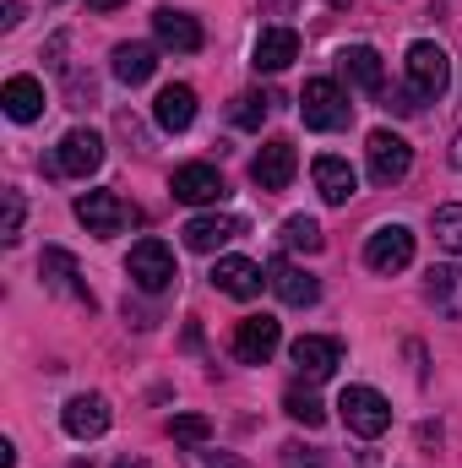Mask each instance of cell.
I'll list each match as a JSON object with an SVG mask.
<instances>
[{"mask_svg": "<svg viewBox=\"0 0 462 468\" xmlns=\"http://www.w3.org/2000/svg\"><path fill=\"white\" fill-rule=\"evenodd\" d=\"M289 359H294V370H299L305 381H327V376L343 365V344H338V338H321V333H305V338L289 344Z\"/></svg>", "mask_w": 462, "mask_h": 468, "instance_id": "obj_10", "label": "cell"}, {"mask_svg": "<svg viewBox=\"0 0 462 468\" xmlns=\"http://www.w3.org/2000/svg\"><path fill=\"white\" fill-rule=\"evenodd\" d=\"M115 468H147V463H142V458H120Z\"/></svg>", "mask_w": 462, "mask_h": 468, "instance_id": "obj_36", "label": "cell"}, {"mask_svg": "<svg viewBox=\"0 0 462 468\" xmlns=\"http://www.w3.org/2000/svg\"><path fill=\"white\" fill-rule=\"evenodd\" d=\"M283 245L289 250H305V256H316L321 245H327V234L316 218H305V213H294V218H283Z\"/></svg>", "mask_w": 462, "mask_h": 468, "instance_id": "obj_26", "label": "cell"}, {"mask_svg": "<svg viewBox=\"0 0 462 468\" xmlns=\"http://www.w3.org/2000/svg\"><path fill=\"white\" fill-rule=\"evenodd\" d=\"M185 468H250V463H245V458H234V452H213V447L202 441V447H191V452H185Z\"/></svg>", "mask_w": 462, "mask_h": 468, "instance_id": "obj_31", "label": "cell"}, {"mask_svg": "<svg viewBox=\"0 0 462 468\" xmlns=\"http://www.w3.org/2000/svg\"><path fill=\"white\" fill-rule=\"evenodd\" d=\"M414 261V229L408 224H381L364 239V267L370 272H403Z\"/></svg>", "mask_w": 462, "mask_h": 468, "instance_id": "obj_7", "label": "cell"}, {"mask_svg": "<svg viewBox=\"0 0 462 468\" xmlns=\"http://www.w3.org/2000/svg\"><path fill=\"white\" fill-rule=\"evenodd\" d=\"M332 5H348V0H332Z\"/></svg>", "mask_w": 462, "mask_h": 468, "instance_id": "obj_38", "label": "cell"}, {"mask_svg": "<svg viewBox=\"0 0 462 468\" xmlns=\"http://www.w3.org/2000/svg\"><path fill=\"white\" fill-rule=\"evenodd\" d=\"M283 468H321V458H316V452H305L299 441H289V447H283Z\"/></svg>", "mask_w": 462, "mask_h": 468, "instance_id": "obj_33", "label": "cell"}, {"mask_svg": "<svg viewBox=\"0 0 462 468\" xmlns=\"http://www.w3.org/2000/svg\"><path fill=\"white\" fill-rule=\"evenodd\" d=\"M125 0H88V11H120Z\"/></svg>", "mask_w": 462, "mask_h": 468, "instance_id": "obj_35", "label": "cell"}, {"mask_svg": "<svg viewBox=\"0 0 462 468\" xmlns=\"http://www.w3.org/2000/svg\"><path fill=\"white\" fill-rule=\"evenodd\" d=\"M169 436L185 441V447H202V441L213 436V420H207V414H174V420H169Z\"/></svg>", "mask_w": 462, "mask_h": 468, "instance_id": "obj_29", "label": "cell"}, {"mask_svg": "<svg viewBox=\"0 0 462 468\" xmlns=\"http://www.w3.org/2000/svg\"><path fill=\"white\" fill-rule=\"evenodd\" d=\"M408 88H414L419 99H441V93L452 88V60H446L441 44H430V38L408 44Z\"/></svg>", "mask_w": 462, "mask_h": 468, "instance_id": "obj_4", "label": "cell"}, {"mask_svg": "<svg viewBox=\"0 0 462 468\" xmlns=\"http://www.w3.org/2000/svg\"><path fill=\"white\" fill-rule=\"evenodd\" d=\"M294 169H299V153H294V142H289V136L261 142V153L250 158V180H256L261 191H283V186L294 180Z\"/></svg>", "mask_w": 462, "mask_h": 468, "instance_id": "obj_9", "label": "cell"}, {"mask_svg": "<svg viewBox=\"0 0 462 468\" xmlns=\"http://www.w3.org/2000/svg\"><path fill=\"white\" fill-rule=\"evenodd\" d=\"M110 66H115V77L125 88H142V82L158 71V49H152V44H115Z\"/></svg>", "mask_w": 462, "mask_h": 468, "instance_id": "obj_25", "label": "cell"}, {"mask_svg": "<svg viewBox=\"0 0 462 468\" xmlns=\"http://www.w3.org/2000/svg\"><path fill=\"white\" fill-rule=\"evenodd\" d=\"M38 278H44L55 294H66V300H77V305H93V289L82 283V272H77V256H71V250L49 245V250L38 256Z\"/></svg>", "mask_w": 462, "mask_h": 468, "instance_id": "obj_14", "label": "cell"}, {"mask_svg": "<svg viewBox=\"0 0 462 468\" xmlns=\"http://www.w3.org/2000/svg\"><path fill=\"white\" fill-rule=\"evenodd\" d=\"M169 191H174V202H185V207H213V202L229 197V186H224V175H218L213 164H180L174 180H169Z\"/></svg>", "mask_w": 462, "mask_h": 468, "instance_id": "obj_8", "label": "cell"}, {"mask_svg": "<svg viewBox=\"0 0 462 468\" xmlns=\"http://www.w3.org/2000/svg\"><path fill=\"white\" fill-rule=\"evenodd\" d=\"M125 272H131V283L142 289V294H163L180 272H174V250L163 245V239H136L131 245V256H125Z\"/></svg>", "mask_w": 462, "mask_h": 468, "instance_id": "obj_1", "label": "cell"}, {"mask_svg": "<svg viewBox=\"0 0 462 468\" xmlns=\"http://www.w3.org/2000/svg\"><path fill=\"white\" fill-rule=\"evenodd\" d=\"M213 283H218L229 300H256L267 278H261V267H256L250 256H218V261H213Z\"/></svg>", "mask_w": 462, "mask_h": 468, "instance_id": "obj_19", "label": "cell"}, {"mask_svg": "<svg viewBox=\"0 0 462 468\" xmlns=\"http://www.w3.org/2000/svg\"><path fill=\"white\" fill-rule=\"evenodd\" d=\"M180 234H185V245H191V250L213 256V250H224V245H229L234 234H245V224L229 218V213H202V218H191Z\"/></svg>", "mask_w": 462, "mask_h": 468, "instance_id": "obj_21", "label": "cell"}, {"mask_svg": "<svg viewBox=\"0 0 462 468\" xmlns=\"http://www.w3.org/2000/svg\"><path fill=\"white\" fill-rule=\"evenodd\" d=\"M16 234H22V197H16V191H5V224H0V239L11 245Z\"/></svg>", "mask_w": 462, "mask_h": 468, "instance_id": "obj_32", "label": "cell"}, {"mask_svg": "<svg viewBox=\"0 0 462 468\" xmlns=\"http://www.w3.org/2000/svg\"><path fill=\"white\" fill-rule=\"evenodd\" d=\"M338 66H343V77L359 93H381L386 88V66H381V55L370 44H348L343 55H338Z\"/></svg>", "mask_w": 462, "mask_h": 468, "instance_id": "obj_23", "label": "cell"}, {"mask_svg": "<svg viewBox=\"0 0 462 468\" xmlns=\"http://www.w3.org/2000/svg\"><path fill=\"white\" fill-rule=\"evenodd\" d=\"M55 169H60V175H71V180L99 175V169H104V136H99V131H88V125L66 131V136H60V147H55Z\"/></svg>", "mask_w": 462, "mask_h": 468, "instance_id": "obj_6", "label": "cell"}, {"mask_svg": "<svg viewBox=\"0 0 462 468\" xmlns=\"http://www.w3.org/2000/svg\"><path fill=\"white\" fill-rule=\"evenodd\" d=\"M110 398H99V392H77L66 409H60V425H66V436H77V441H99L104 431H110Z\"/></svg>", "mask_w": 462, "mask_h": 468, "instance_id": "obj_11", "label": "cell"}, {"mask_svg": "<svg viewBox=\"0 0 462 468\" xmlns=\"http://www.w3.org/2000/svg\"><path fill=\"white\" fill-rule=\"evenodd\" d=\"M283 409H289V420H299L305 431H316V425L327 420L321 398H316V392H305V387H289V392H283Z\"/></svg>", "mask_w": 462, "mask_h": 468, "instance_id": "obj_28", "label": "cell"}, {"mask_svg": "<svg viewBox=\"0 0 462 468\" xmlns=\"http://www.w3.org/2000/svg\"><path fill=\"white\" fill-rule=\"evenodd\" d=\"M299 60V33L294 27H261L256 49H250V66L256 71H289Z\"/></svg>", "mask_w": 462, "mask_h": 468, "instance_id": "obj_18", "label": "cell"}, {"mask_svg": "<svg viewBox=\"0 0 462 468\" xmlns=\"http://www.w3.org/2000/svg\"><path fill=\"white\" fill-rule=\"evenodd\" d=\"M278 344H283V327L272 316H245L234 327V359L239 365H267L278 354Z\"/></svg>", "mask_w": 462, "mask_h": 468, "instance_id": "obj_13", "label": "cell"}, {"mask_svg": "<svg viewBox=\"0 0 462 468\" xmlns=\"http://www.w3.org/2000/svg\"><path fill=\"white\" fill-rule=\"evenodd\" d=\"M77 224L88 234H99V239H110V234H120L131 224V207L115 191H88V197H77Z\"/></svg>", "mask_w": 462, "mask_h": 468, "instance_id": "obj_12", "label": "cell"}, {"mask_svg": "<svg viewBox=\"0 0 462 468\" xmlns=\"http://www.w3.org/2000/svg\"><path fill=\"white\" fill-rule=\"evenodd\" d=\"M267 110H272V99H267V93H239V99H234V125L256 131V125L267 120Z\"/></svg>", "mask_w": 462, "mask_h": 468, "instance_id": "obj_30", "label": "cell"}, {"mask_svg": "<svg viewBox=\"0 0 462 468\" xmlns=\"http://www.w3.org/2000/svg\"><path fill=\"white\" fill-rule=\"evenodd\" d=\"M0 104H5V115L16 120V125H27V120L44 115V82L38 77H11L0 88Z\"/></svg>", "mask_w": 462, "mask_h": 468, "instance_id": "obj_24", "label": "cell"}, {"mask_svg": "<svg viewBox=\"0 0 462 468\" xmlns=\"http://www.w3.org/2000/svg\"><path fill=\"white\" fill-rule=\"evenodd\" d=\"M310 175H316V191H321L327 207H348V202L359 197V169H353L348 158H338V153H321Z\"/></svg>", "mask_w": 462, "mask_h": 468, "instance_id": "obj_15", "label": "cell"}, {"mask_svg": "<svg viewBox=\"0 0 462 468\" xmlns=\"http://www.w3.org/2000/svg\"><path fill=\"white\" fill-rule=\"evenodd\" d=\"M430 229H436V245H441V250L462 256V202L436 207V213H430Z\"/></svg>", "mask_w": 462, "mask_h": 468, "instance_id": "obj_27", "label": "cell"}, {"mask_svg": "<svg viewBox=\"0 0 462 468\" xmlns=\"http://www.w3.org/2000/svg\"><path fill=\"white\" fill-rule=\"evenodd\" d=\"M364 158H370V180H375V186H397V180L414 169V147H408V136H397V131H370Z\"/></svg>", "mask_w": 462, "mask_h": 468, "instance_id": "obj_5", "label": "cell"}, {"mask_svg": "<svg viewBox=\"0 0 462 468\" xmlns=\"http://www.w3.org/2000/svg\"><path fill=\"white\" fill-rule=\"evenodd\" d=\"M0 22H5V27H16V22H22V5H16V0H5V11H0Z\"/></svg>", "mask_w": 462, "mask_h": 468, "instance_id": "obj_34", "label": "cell"}, {"mask_svg": "<svg viewBox=\"0 0 462 468\" xmlns=\"http://www.w3.org/2000/svg\"><path fill=\"white\" fill-rule=\"evenodd\" d=\"M152 33H158V44L174 49V55H196V49H202V22H196L191 11L158 5V11H152Z\"/></svg>", "mask_w": 462, "mask_h": 468, "instance_id": "obj_17", "label": "cell"}, {"mask_svg": "<svg viewBox=\"0 0 462 468\" xmlns=\"http://www.w3.org/2000/svg\"><path fill=\"white\" fill-rule=\"evenodd\" d=\"M348 110H353V104H348V93L332 77H310L305 93H299V120H305L310 131H343Z\"/></svg>", "mask_w": 462, "mask_h": 468, "instance_id": "obj_2", "label": "cell"}, {"mask_svg": "<svg viewBox=\"0 0 462 468\" xmlns=\"http://www.w3.org/2000/svg\"><path fill=\"white\" fill-rule=\"evenodd\" d=\"M152 120L163 125V131H191V120H196V88H185V82H169L158 99H152Z\"/></svg>", "mask_w": 462, "mask_h": 468, "instance_id": "obj_22", "label": "cell"}, {"mask_svg": "<svg viewBox=\"0 0 462 468\" xmlns=\"http://www.w3.org/2000/svg\"><path fill=\"white\" fill-rule=\"evenodd\" d=\"M452 164H457V169H462V136H457V147H452Z\"/></svg>", "mask_w": 462, "mask_h": 468, "instance_id": "obj_37", "label": "cell"}, {"mask_svg": "<svg viewBox=\"0 0 462 468\" xmlns=\"http://www.w3.org/2000/svg\"><path fill=\"white\" fill-rule=\"evenodd\" d=\"M338 414H343L348 431H353V436H364V441L386 436V425H392V403H386L375 387H343V398H338Z\"/></svg>", "mask_w": 462, "mask_h": 468, "instance_id": "obj_3", "label": "cell"}, {"mask_svg": "<svg viewBox=\"0 0 462 468\" xmlns=\"http://www.w3.org/2000/svg\"><path fill=\"white\" fill-rule=\"evenodd\" d=\"M267 283H272V294H278L283 305H316V300H321L316 272H305V267L289 261V256H278V261L267 267Z\"/></svg>", "mask_w": 462, "mask_h": 468, "instance_id": "obj_16", "label": "cell"}, {"mask_svg": "<svg viewBox=\"0 0 462 468\" xmlns=\"http://www.w3.org/2000/svg\"><path fill=\"white\" fill-rule=\"evenodd\" d=\"M425 300H430L446 322H462V261H441V267H430V278H425Z\"/></svg>", "mask_w": 462, "mask_h": 468, "instance_id": "obj_20", "label": "cell"}]
</instances>
